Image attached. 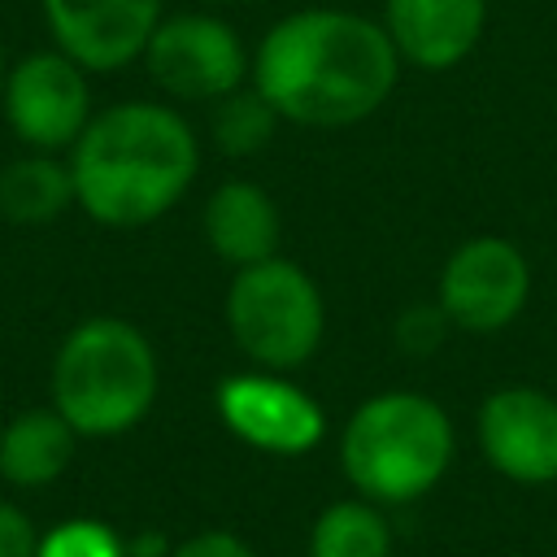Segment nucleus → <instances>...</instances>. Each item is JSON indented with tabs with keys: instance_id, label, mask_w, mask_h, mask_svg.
I'll return each mask as SVG.
<instances>
[{
	"instance_id": "nucleus-1",
	"label": "nucleus",
	"mask_w": 557,
	"mask_h": 557,
	"mask_svg": "<svg viewBox=\"0 0 557 557\" xmlns=\"http://www.w3.org/2000/svg\"><path fill=\"white\" fill-rule=\"evenodd\" d=\"M252 91L296 126L339 131L379 113L400 78L383 22L348 9L278 17L252 52Z\"/></svg>"
},
{
	"instance_id": "nucleus-2",
	"label": "nucleus",
	"mask_w": 557,
	"mask_h": 557,
	"mask_svg": "<svg viewBox=\"0 0 557 557\" xmlns=\"http://www.w3.org/2000/svg\"><path fill=\"white\" fill-rule=\"evenodd\" d=\"M200 170V144L187 117L157 100H122L91 113L70 148L74 205L113 231L165 218Z\"/></svg>"
},
{
	"instance_id": "nucleus-3",
	"label": "nucleus",
	"mask_w": 557,
	"mask_h": 557,
	"mask_svg": "<svg viewBox=\"0 0 557 557\" xmlns=\"http://www.w3.org/2000/svg\"><path fill=\"white\" fill-rule=\"evenodd\" d=\"M157 352L148 335L113 313L70 326L52 357V409L87 440L126 435L157 400Z\"/></svg>"
},
{
	"instance_id": "nucleus-4",
	"label": "nucleus",
	"mask_w": 557,
	"mask_h": 557,
	"mask_svg": "<svg viewBox=\"0 0 557 557\" xmlns=\"http://www.w3.org/2000/svg\"><path fill=\"white\" fill-rule=\"evenodd\" d=\"M453 422L422 392H379L361 400L339 435V466L357 496L409 505L453 466Z\"/></svg>"
},
{
	"instance_id": "nucleus-5",
	"label": "nucleus",
	"mask_w": 557,
	"mask_h": 557,
	"mask_svg": "<svg viewBox=\"0 0 557 557\" xmlns=\"http://www.w3.org/2000/svg\"><path fill=\"white\" fill-rule=\"evenodd\" d=\"M226 331L261 370L283 374L305 366L326 331V305L313 274L287 257H265L235 270L226 287Z\"/></svg>"
},
{
	"instance_id": "nucleus-6",
	"label": "nucleus",
	"mask_w": 557,
	"mask_h": 557,
	"mask_svg": "<svg viewBox=\"0 0 557 557\" xmlns=\"http://www.w3.org/2000/svg\"><path fill=\"white\" fill-rule=\"evenodd\" d=\"M144 65L170 100L187 104H218L222 96L239 91L252 70L235 26L213 13L161 17L144 48Z\"/></svg>"
},
{
	"instance_id": "nucleus-7",
	"label": "nucleus",
	"mask_w": 557,
	"mask_h": 557,
	"mask_svg": "<svg viewBox=\"0 0 557 557\" xmlns=\"http://www.w3.org/2000/svg\"><path fill=\"white\" fill-rule=\"evenodd\" d=\"M0 113L30 152H70L96 113L87 70L61 48L26 52L4 74Z\"/></svg>"
},
{
	"instance_id": "nucleus-8",
	"label": "nucleus",
	"mask_w": 557,
	"mask_h": 557,
	"mask_svg": "<svg viewBox=\"0 0 557 557\" xmlns=\"http://www.w3.org/2000/svg\"><path fill=\"white\" fill-rule=\"evenodd\" d=\"M531 296V261L505 235H470L448 252L435 283V305L461 331H505Z\"/></svg>"
},
{
	"instance_id": "nucleus-9",
	"label": "nucleus",
	"mask_w": 557,
	"mask_h": 557,
	"mask_svg": "<svg viewBox=\"0 0 557 557\" xmlns=\"http://www.w3.org/2000/svg\"><path fill=\"white\" fill-rule=\"evenodd\" d=\"M213 405L231 435L274 457H300L326 435L322 405L274 370L226 374L218 383Z\"/></svg>"
},
{
	"instance_id": "nucleus-10",
	"label": "nucleus",
	"mask_w": 557,
	"mask_h": 557,
	"mask_svg": "<svg viewBox=\"0 0 557 557\" xmlns=\"http://www.w3.org/2000/svg\"><path fill=\"white\" fill-rule=\"evenodd\" d=\"M479 448L496 474L522 487L557 479V400L540 387H496L479 405Z\"/></svg>"
},
{
	"instance_id": "nucleus-11",
	"label": "nucleus",
	"mask_w": 557,
	"mask_h": 557,
	"mask_svg": "<svg viewBox=\"0 0 557 557\" xmlns=\"http://www.w3.org/2000/svg\"><path fill=\"white\" fill-rule=\"evenodd\" d=\"M165 0H39L52 44L87 74H113L144 57Z\"/></svg>"
},
{
	"instance_id": "nucleus-12",
	"label": "nucleus",
	"mask_w": 557,
	"mask_h": 557,
	"mask_svg": "<svg viewBox=\"0 0 557 557\" xmlns=\"http://www.w3.org/2000/svg\"><path fill=\"white\" fill-rule=\"evenodd\" d=\"M487 26V0H383V30L400 65L426 74L453 70L474 52Z\"/></svg>"
},
{
	"instance_id": "nucleus-13",
	"label": "nucleus",
	"mask_w": 557,
	"mask_h": 557,
	"mask_svg": "<svg viewBox=\"0 0 557 557\" xmlns=\"http://www.w3.org/2000/svg\"><path fill=\"white\" fill-rule=\"evenodd\" d=\"M200 226H205L209 248L235 270L278 257V205L270 200L265 187L248 178H231L213 187V196L205 200Z\"/></svg>"
},
{
	"instance_id": "nucleus-14",
	"label": "nucleus",
	"mask_w": 557,
	"mask_h": 557,
	"mask_svg": "<svg viewBox=\"0 0 557 557\" xmlns=\"http://www.w3.org/2000/svg\"><path fill=\"white\" fill-rule=\"evenodd\" d=\"M78 431L48 405L22 409L0 431V479L13 487H48L74 461Z\"/></svg>"
},
{
	"instance_id": "nucleus-15",
	"label": "nucleus",
	"mask_w": 557,
	"mask_h": 557,
	"mask_svg": "<svg viewBox=\"0 0 557 557\" xmlns=\"http://www.w3.org/2000/svg\"><path fill=\"white\" fill-rule=\"evenodd\" d=\"M74 205L70 161L57 152H26L0 170V218L17 226H44Z\"/></svg>"
},
{
	"instance_id": "nucleus-16",
	"label": "nucleus",
	"mask_w": 557,
	"mask_h": 557,
	"mask_svg": "<svg viewBox=\"0 0 557 557\" xmlns=\"http://www.w3.org/2000/svg\"><path fill=\"white\" fill-rule=\"evenodd\" d=\"M309 557H392V527L366 496L331 500L309 531Z\"/></svg>"
},
{
	"instance_id": "nucleus-17",
	"label": "nucleus",
	"mask_w": 557,
	"mask_h": 557,
	"mask_svg": "<svg viewBox=\"0 0 557 557\" xmlns=\"http://www.w3.org/2000/svg\"><path fill=\"white\" fill-rule=\"evenodd\" d=\"M274 122L278 113L257 96V91H231L213 104V144L226 152V157H248L257 148H265V139L274 135Z\"/></svg>"
},
{
	"instance_id": "nucleus-18",
	"label": "nucleus",
	"mask_w": 557,
	"mask_h": 557,
	"mask_svg": "<svg viewBox=\"0 0 557 557\" xmlns=\"http://www.w3.org/2000/svg\"><path fill=\"white\" fill-rule=\"evenodd\" d=\"M35 557H126V540L100 518H70L39 535Z\"/></svg>"
},
{
	"instance_id": "nucleus-19",
	"label": "nucleus",
	"mask_w": 557,
	"mask_h": 557,
	"mask_svg": "<svg viewBox=\"0 0 557 557\" xmlns=\"http://www.w3.org/2000/svg\"><path fill=\"white\" fill-rule=\"evenodd\" d=\"M448 318H444V309L431 300V305H409V309H400V318H396V344H400V352H409V357H431L440 344H444V335H448Z\"/></svg>"
},
{
	"instance_id": "nucleus-20",
	"label": "nucleus",
	"mask_w": 557,
	"mask_h": 557,
	"mask_svg": "<svg viewBox=\"0 0 557 557\" xmlns=\"http://www.w3.org/2000/svg\"><path fill=\"white\" fill-rule=\"evenodd\" d=\"M35 548H39L35 522L17 505L0 500V557H35Z\"/></svg>"
},
{
	"instance_id": "nucleus-21",
	"label": "nucleus",
	"mask_w": 557,
	"mask_h": 557,
	"mask_svg": "<svg viewBox=\"0 0 557 557\" xmlns=\"http://www.w3.org/2000/svg\"><path fill=\"white\" fill-rule=\"evenodd\" d=\"M165 557H257L235 531H196Z\"/></svg>"
},
{
	"instance_id": "nucleus-22",
	"label": "nucleus",
	"mask_w": 557,
	"mask_h": 557,
	"mask_svg": "<svg viewBox=\"0 0 557 557\" xmlns=\"http://www.w3.org/2000/svg\"><path fill=\"white\" fill-rule=\"evenodd\" d=\"M4 74H9V61H4V44H0V87H4Z\"/></svg>"
}]
</instances>
